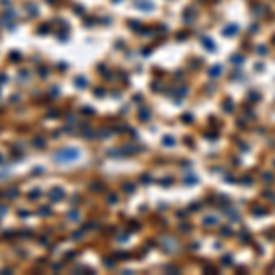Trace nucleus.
I'll return each instance as SVG.
<instances>
[{
	"label": "nucleus",
	"mask_w": 275,
	"mask_h": 275,
	"mask_svg": "<svg viewBox=\"0 0 275 275\" xmlns=\"http://www.w3.org/2000/svg\"><path fill=\"white\" fill-rule=\"evenodd\" d=\"M35 147H44V141H42V140H39V138H37V140H35Z\"/></svg>",
	"instance_id": "obj_3"
},
{
	"label": "nucleus",
	"mask_w": 275,
	"mask_h": 275,
	"mask_svg": "<svg viewBox=\"0 0 275 275\" xmlns=\"http://www.w3.org/2000/svg\"><path fill=\"white\" fill-rule=\"evenodd\" d=\"M17 195H18V191H17V189H13V191L9 189V191H8V196H17Z\"/></svg>",
	"instance_id": "obj_4"
},
{
	"label": "nucleus",
	"mask_w": 275,
	"mask_h": 275,
	"mask_svg": "<svg viewBox=\"0 0 275 275\" xmlns=\"http://www.w3.org/2000/svg\"><path fill=\"white\" fill-rule=\"evenodd\" d=\"M77 154H79V150H75V149H63V150H59V152H55V160H57V161L75 160Z\"/></svg>",
	"instance_id": "obj_1"
},
{
	"label": "nucleus",
	"mask_w": 275,
	"mask_h": 275,
	"mask_svg": "<svg viewBox=\"0 0 275 275\" xmlns=\"http://www.w3.org/2000/svg\"><path fill=\"white\" fill-rule=\"evenodd\" d=\"M50 196H51V200H57V198H61V196H63V189H53Z\"/></svg>",
	"instance_id": "obj_2"
}]
</instances>
